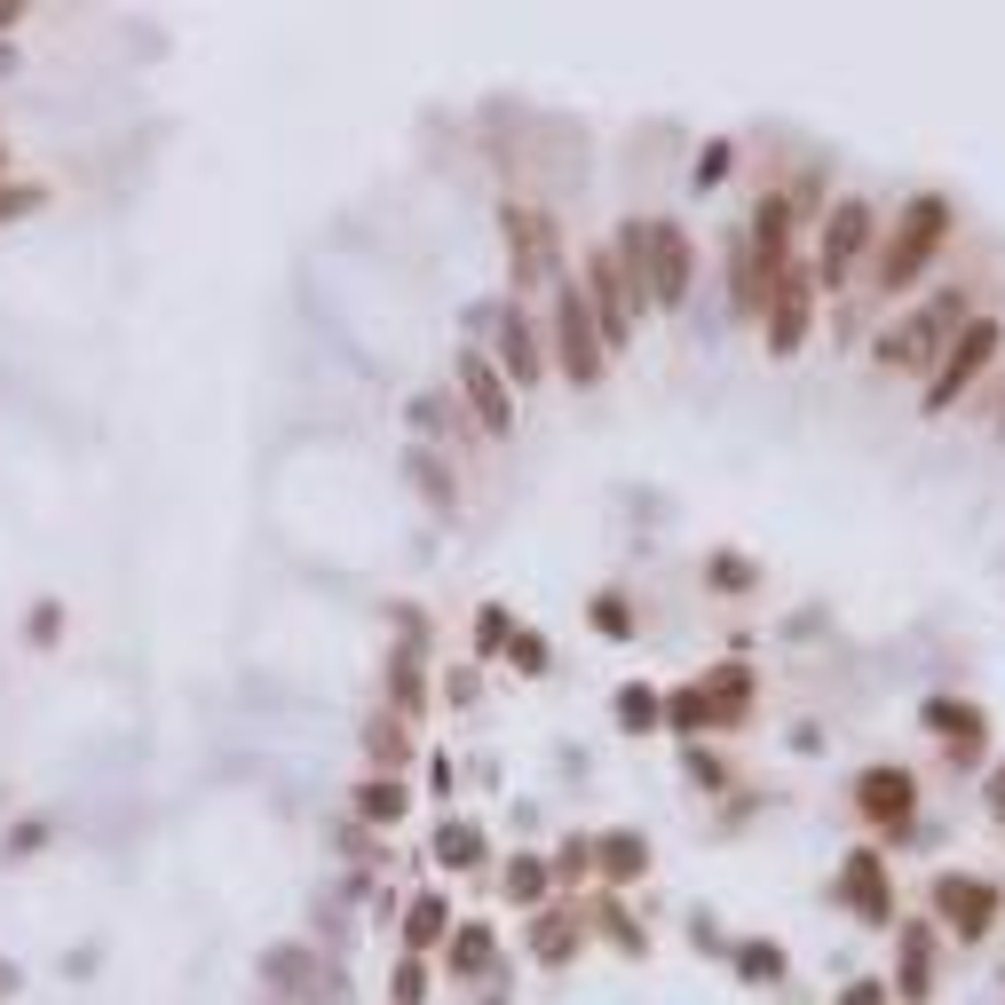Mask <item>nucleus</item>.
<instances>
[{
  "label": "nucleus",
  "instance_id": "f03ea898",
  "mask_svg": "<svg viewBox=\"0 0 1005 1005\" xmlns=\"http://www.w3.org/2000/svg\"><path fill=\"white\" fill-rule=\"evenodd\" d=\"M943 238H950V198H934V190L911 198L902 222H895V238H879V270H870V278H879V293H902L934 254H943Z\"/></svg>",
  "mask_w": 1005,
  "mask_h": 1005
},
{
  "label": "nucleus",
  "instance_id": "ddd939ff",
  "mask_svg": "<svg viewBox=\"0 0 1005 1005\" xmlns=\"http://www.w3.org/2000/svg\"><path fill=\"white\" fill-rule=\"evenodd\" d=\"M840 895L855 902L863 919H879V926L895 919V895H887V863L870 855V848H863V855H848V870H840Z\"/></svg>",
  "mask_w": 1005,
  "mask_h": 1005
},
{
  "label": "nucleus",
  "instance_id": "5701e85b",
  "mask_svg": "<svg viewBox=\"0 0 1005 1005\" xmlns=\"http://www.w3.org/2000/svg\"><path fill=\"white\" fill-rule=\"evenodd\" d=\"M507 895H515V902H539V895H547V863H515V870H507Z\"/></svg>",
  "mask_w": 1005,
  "mask_h": 1005
},
{
  "label": "nucleus",
  "instance_id": "9d476101",
  "mask_svg": "<svg viewBox=\"0 0 1005 1005\" xmlns=\"http://www.w3.org/2000/svg\"><path fill=\"white\" fill-rule=\"evenodd\" d=\"M507 254H515V278H523V285L554 278V230H547V214L507 207Z\"/></svg>",
  "mask_w": 1005,
  "mask_h": 1005
},
{
  "label": "nucleus",
  "instance_id": "7c9ffc66",
  "mask_svg": "<svg viewBox=\"0 0 1005 1005\" xmlns=\"http://www.w3.org/2000/svg\"><path fill=\"white\" fill-rule=\"evenodd\" d=\"M848 1005H887V990H879V982H855V990H848Z\"/></svg>",
  "mask_w": 1005,
  "mask_h": 1005
},
{
  "label": "nucleus",
  "instance_id": "cd10ccee",
  "mask_svg": "<svg viewBox=\"0 0 1005 1005\" xmlns=\"http://www.w3.org/2000/svg\"><path fill=\"white\" fill-rule=\"evenodd\" d=\"M420 990H428V974H420V966H405V974H396V1005H420Z\"/></svg>",
  "mask_w": 1005,
  "mask_h": 1005
},
{
  "label": "nucleus",
  "instance_id": "f8f14e48",
  "mask_svg": "<svg viewBox=\"0 0 1005 1005\" xmlns=\"http://www.w3.org/2000/svg\"><path fill=\"white\" fill-rule=\"evenodd\" d=\"M459 388H467V405H476V420L491 428V435H507V381H499V364L491 357H459Z\"/></svg>",
  "mask_w": 1005,
  "mask_h": 1005
},
{
  "label": "nucleus",
  "instance_id": "c85d7f7f",
  "mask_svg": "<svg viewBox=\"0 0 1005 1005\" xmlns=\"http://www.w3.org/2000/svg\"><path fill=\"white\" fill-rule=\"evenodd\" d=\"M373 752L381 760H405V728H373Z\"/></svg>",
  "mask_w": 1005,
  "mask_h": 1005
},
{
  "label": "nucleus",
  "instance_id": "393cba45",
  "mask_svg": "<svg viewBox=\"0 0 1005 1005\" xmlns=\"http://www.w3.org/2000/svg\"><path fill=\"white\" fill-rule=\"evenodd\" d=\"M705 721H713V713H705V697L681 689V697H674V728H705Z\"/></svg>",
  "mask_w": 1005,
  "mask_h": 1005
},
{
  "label": "nucleus",
  "instance_id": "f3484780",
  "mask_svg": "<svg viewBox=\"0 0 1005 1005\" xmlns=\"http://www.w3.org/2000/svg\"><path fill=\"white\" fill-rule=\"evenodd\" d=\"M499 341H507V373H515V381H530V373H539V341H530V325H523V317H507V325H499Z\"/></svg>",
  "mask_w": 1005,
  "mask_h": 1005
},
{
  "label": "nucleus",
  "instance_id": "6ab92c4d",
  "mask_svg": "<svg viewBox=\"0 0 1005 1005\" xmlns=\"http://www.w3.org/2000/svg\"><path fill=\"white\" fill-rule=\"evenodd\" d=\"M405 926H412V950H428V943H444V902H435V895H420Z\"/></svg>",
  "mask_w": 1005,
  "mask_h": 1005
},
{
  "label": "nucleus",
  "instance_id": "dca6fc26",
  "mask_svg": "<svg viewBox=\"0 0 1005 1005\" xmlns=\"http://www.w3.org/2000/svg\"><path fill=\"white\" fill-rule=\"evenodd\" d=\"M745 665H721V674H713V689H697V697H705V713L713 721H736V713H745Z\"/></svg>",
  "mask_w": 1005,
  "mask_h": 1005
},
{
  "label": "nucleus",
  "instance_id": "4468645a",
  "mask_svg": "<svg viewBox=\"0 0 1005 1005\" xmlns=\"http://www.w3.org/2000/svg\"><path fill=\"white\" fill-rule=\"evenodd\" d=\"M808 293H816V285L799 278V270H784V278H776V317H768V349H784V357L799 349V332H808Z\"/></svg>",
  "mask_w": 1005,
  "mask_h": 1005
},
{
  "label": "nucleus",
  "instance_id": "4be33fe9",
  "mask_svg": "<svg viewBox=\"0 0 1005 1005\" xmlns=\"http://www.w3.org/2000/svg\"><path fill=\"white\" fill-rule=\"evenodd\" d=\"M594 626L610 633V642H626V633H633V610H626V594H601V601H594Z\"/></svg>",
  "mask_w": 1005,
  "mask_h": 1005
},
{
  "label": "nucleus",
  "instance_id": "9b49d317",
  "mask_svg": "<svg viewBox=\"0 0 1005 1005\" xmlns=\"http://www.w3.org/2000/svg\"><path fill=\"white\" fill-rule=\"evenodd\" d=\"M926 728L934 736H950V760H982V745H990V721L974 713V705H958V697H926Z\"/></svg>",
  "mask_w": 1005,
  "mask_h": 1005
},
{
  "label": "nucleus",
  "instance_id": "423d86ee",
  "mask_svg": "<svg viewBox=\"0 0 1005 1005\" xmlns=\"http://www.w3.org/2000/svg\"><path fill=\"white\" fill-rule=\"evenodd\" d=\"M934 911L958 926V943H982V934L997 926V887H990V879H966V870H950V879H934Z\"/></svg>",
  "mask_w": 1005,
  "mask_h": 1005
},
{
  "label": "nucleus",
  "instance_id": "412c9836",
  "mask_svg": "<svg viewBox=\"0 0 1005 1005\" xmlns=\"http://www.w3.org/2000/svg\"><path fill=\"white\" fill-rule=\"evenodd\" d=\"M452 966H459V974H483V966H491V934H483V926H459Z\"/></svg>",
  "mask_w": 1005,
  "mask_h": 1005
},
{
  "label": "nucleus",
  "instance_id": "aec40b11",
  "mask_svg": "<svg viewBox=\"0 0 1005 1005\" xmlns=\"http://www.w3.org/2000/svg\"><path fill=\"white\" fill-rule=\"evenodd\" d=\"M357 808L373 816V823H396V816H405V792H396V784H364V792H357Z\"/></svg>",
  "mask_w": 1005,
  "mask_h": 1005
},
{
  "label": "nucleus",
  "instance_id": "1a4fd4ad",
  "mask_svg": "<svg viewBox=\"0 0 1005 1005\" xmlns=\"http://www.w3.org/2000/svg\"><path fill=\"white\" fill-rule=\"evenodd\" d=\"M863 254H870V207H863V198H840V207L823 214V278L840 285Z\"/></svg>",
  "mask_w": 1005,
  "mask_h": 1005
},
{
  "label": "nucleus",
  "instance_id": "a211bd4d",
  "mask_svg": "<svg viewBox=\"0 0 1005 1005\" xmlns=\"http://www.w3.org/2000/svg\"><path fill=\"white\" fill-rule=\"evenodd\" d=\"M902 997L926 1005V934L911 926V943H902Z\"/></svg>",
  "mask_w": 1005,
  "mask_h": 1005
},
{
  "label": "nucleus",
  "instance_id": "20e7f679",
  "mask_svg": "<svg viewBox=\"0 0 1005 1005\" xmlns=\"http://www.w3.org/2000/svg\"><path fill=\"white\" fill-rule=\"evenodd\" d=\"M997 349H1005V325H997V317H974V325H966L958 341L943 349V364H934V381H926V412H950L958 396L997 364Z\"/></svg>",
  "mask_w": 1005,
  "mask_h": 1005
},
{
  "label": "nucleus",
  "instance_id": "39448f33",
  "mask_svg": "<svg viewBox=\"0 0 1005 1005\" xmlns=\"http://www.w3.org/2000/svg\"><path fill=\"white\" fill-rule=\"evenodd\" d=\"M586 285H594V332H601V341H626L633 309H642V285L626 278V261H618L610 246L586 254Z\"/></svg>",
  "mask_w": 1005,
  "mask_h": 1005
},
{
  "label": "nucleus",
  "instance_id": "0eeeda50",
  "mask_svg": "<svg viewBox=\"0 0 1005 1005\" xmlns=\"http://www.w3.org/2000/svg\"><path fill=\"white\" fill-rule=\"evenodd\" d=\"M855 808L902 840V831H911V808H919V784L902 776V768H863V776H855Z\"/></svg>",
  "mask_w": 1005,
  "mask_h": 1005
},
{
  "label": "nucleus",
  "instance_id": "b1692460",
  "mask_svg": "<svg viewBox=\"0 0 1005 1005\" xmlns=\"http://www.w3.org/2000/svg\"><path fill=\"white\" fill-rule=\"evenodd\" d=\"M618 721H626V728H650V721H657V697H650V689H626V697H618Z\"/></svg>",
  "mask_w": 1005,
  "mask_h": 1005
},
{
  "label": "nucleus",
  "instance_id": "a878e982",
  "mask_svg": "<svg viewBox=\"0 0 1005 1005\" xmlns=\"http://www.w3.org/2000/svg\"><path fill=\"white\" fill-rule=\"evenodd\" d=\"M539 958H571V926H562V919L539 926Z\"/></svg>",
  "mask_w": 1005,
  "mask_h": 1005
},
{
  "label": "nucleus",
  "instance_id": "bb28decb",
  "mask_svg": "<svg viewBox=\"0 0 1005 1005\" xmlns=\"http://www.w3.org/2000/svg\"><path fill=\"white\" fill-rule=\"evenodd\" d=\"M435 848H444V863H467V855H476V831H452V823H444V840H435Z\"/></svg>",
  "mask_w": 1005,
  "mask_h": 1005
},
{
  "label": "nucleus",
  "instance_id": "6e6552de",
  "mask_svg": "<svg viewBox=\"0 0 1005 1005\" xmlns=\"http://www.w3.org/2000/svg\"><path fill=\"white\" fill-rule=\"evenodd\" d=\"M554 349H562V373L571 381H601V332H594V309L579 301V285L554 309Z\"/></svg>",
  "mask_w": 1005,
  "mask_h": 1005
},
{
  "label": "nucleus",
  "instance_id": "c756f323",
  "mask_svg": "<svg viewBox=\"0 0 1005 1005\" xmlns=\"http://www.w3.org/2000/svg\"><path fill=\"white\" fill-rule=\"evenodd\" d=\"M721 166H728V143H713L705 159H697V183H721Z\"/></svg>",
  "mask_w": 1005,
  "mask_h": 1005
},
{
  "label": "nucleus",
  "instance_id": "2f4dec72",
  "mask_svg": "<svg viewBox=\"0 0 1005 1005\" xmlns=\"http://www.w3.org/2000/svg\"><path fill=\"white\" fill-rule=\"evenodd\" d=\"M990 808L1005 816V768H997V776H990Z\"/></svg>",
  "mask_w": 1005,
  "mask_h": 1005
},
{
  "label": "nucleus",
  "instance_id": "2eb2a0df",
  "mask_svg": "<svg viewBox=\"0 0 1005 1005\" xmlns=\"http://www.w3.org/2000/svg\"><path fill=\"white\" fill-rule=\"evenodd\" d=\"M594 863H601V879H642L650 848L633 840V831H610V840H594Z\"/></svg>",
  "mask_w": 1005,
  "mask_h": 1005
},
{
  "label": "nucleus",
  "instance_id": "7ed1b4c3",
  "mask_svg": "<svg viewBox=\"0 0 1005 1005\" xmlns=\"http://www.w3.org/2000/svg\"><path fill=\"white\" fill-rule=\"evenodd\" d=\"M618 261H626L633 285H650L657 309H681V301H689V238H681L674 222H633Z\"/></svg>",
  "mask_w": 1005,
  "mask_h": 1005
},
{
  "label": "nucleus",
  "instance_id": "f257e3e1",
  "mask_svg": "<svg viewBox=\"0 0 1005 1005\" xmlns=\"http://www.w3.org/2000/svg\"><path fill=\"white\" fill-rule=\"evenodd\" d=\"M974 325V293H934V301H919L902 325H887V341H879V364L887 373H926V364H943V349L958 341V332Z\"/></svg>",
  "mask_w": 1005,
  "mask_h": 1005
}]
</instances>
